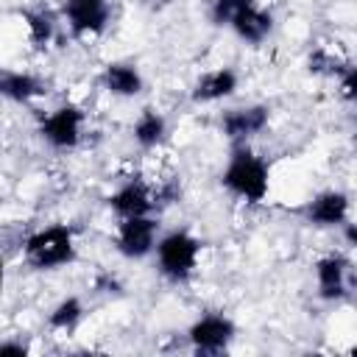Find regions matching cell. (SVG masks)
<instances>
[{
    "label": "cell",
    "mask_w": 357,
    "mask_h": 357,
    "mask_svg": "<svg viewBox=\"0 0 357 357\" xmlns=\"http://www.w3.org/2000/svg\"><path fill=\"white\" fill-rule=\"evenodd\" d=\"M243 6V0H215L209 8V17L215 25H229V20L234 17V11Z\"/></svg>",
    "instance_id": "20"
},
{
    "label": "cell",
    "mask_w": 357,
    "mask_h": 357,
    "mask_svg": "<svg viewBox=\"0 0 357 357\" xmlns=\"http://www.w3.org/2000/svg\"><path fill=\"white\" fill-rule=\"evenodd\" d=\"M229 28L243 39V42H251V45H259L271 31H273V17L259 8L254 0H243V6L234 11V17L229 20Z\"/></svg>",
    "instance_id": "12"
},
{
    "label": "cell",
    "mask_w": 357,
    "mask_h": 357,
    "mask_svg": "<svg viewBox=\"0 0 357 357\" xmlns=\"http://www.w3.org/2000/svg\"><path fill=\"white\" fill-rule=\"evenodd\" d=\"M103 86L117 98H134L142 92V75L128 61H112L103 70Z\"/></svg>",
    "instance_id": "15"
},
{
    "label": "cell",
    "mask_w": 357,
    "mask_h": 357,
    "mask_svg": "<svg viewBox=\"0 0 357 357\" xmlns=\"http://www.w3.org/2000/svg\"><path fill=\"white\" fill-rule=\"evenodd\" d=\"M337 86H340V98L354 100V95H357V70L351 64L337 75Z\"/></svg>",
    "instance_id": "21"
},
{
    "label": "cell",
    "mask_w": 357,
    "mask_h": 357,
    "mask_svg": "<svg viewBox=\"0 0 357 357\" xmlns=\"http://www.w3.org/2000/svg\"><path fill=\"white\" fill-rule=\"evenodd\" d=\"M349 195L346 192H340V190H326V192H318L310 204H307V209H304V215H307V220L310 223H315V226H324V229H332V226H343L346 220H349Z\"/></svg>",
    "instance_id": "11"
},
{
    "label": "cell",
    "mask_w": 357,
    "mask_h": 357,
    "mask_svg": "<svg viewBox=\"0 0 357 357\" xmlns=\"http://www.w3.org/2000/svg\"><path fill=\"white\" fill-rule=\"evenodd\" d=\"M81 318H84V304H81V298H78V296H67V298H61V301L50 310L47 326H50V329H59V332H70V329H75V326L81 324Z\"/></svg>",
    "instance_id": "17"
},
{
    "label": "cell",
    "mask_w": 357,
    "mask_h": 357,
    "mask_svg": "<svg viewBox=\"0 0 357 357\" xmlns=\"http://www.w3.org/2000/svg\"><path fill=\"white\" fill-rule=\"evenodd\" d=\"M109 206L117 218H137V215H151L156 201H153V190L142 178H128L112 192Z\"/></svg>",
    "instance_id": "9"
},
{
    "label": "cell",
    "mask_w": 357,
    "mask_h": 357,
    "mask_svg": "<svg viewBox=\"0 0 357 357\" xmlns=\"http://www.w3.org/2000/svg\"><path fill=\"white\" fill-rule=\"evenodd\" d=\"M67 22L78 36H95L103 33L109 25V0H67L64 6Z\"/></svg>",
    "instance_id": "7"
},
{
    "label": "cell",
    "mask_w": 357,
    "mask_h": 357,
    "mask_svg": "<svg viewBox=\"0 0 357 357\" xmlns=\"http://www.w3.org/2000/svg\"><path fill=\"white\" fill-rule=\"evenodd\" d=\"M81 128H84V112L75 103H64L59 109H53L50 114L42 117L39 123V137L59 151L75 148L81 139Z\"/></svg>",
    "instance_id": "4"
},
{
    "label": "cell",
    "mask_w": 357,
    "mask_h": 357,
    "mask_svg": "<svg viewBox=\"0 0 357 357\" xmlns=\"http://www.w3.org/2000/svg\"><path fill=\"white\" fill-rule=\"evenodd\" d=\"M0 95L14 103H28L45 95V81L22 70H8V73H0Z\"/></svg>",
    "instance_id": "14"
},
{
    "label": "cell",
    "mask_w": 357,
    "mask_h": 357,
    "mask_svg": "<svg viewBox=\"0 0 357 357\" xmlns=\"http://www.w3.org/2000/svg\"><path fill=\"white\" fill-rule=\"evenodd\" d=\"M22 254L28 259L31 268L36 271H53L61 268L67 262L75 259V237L73 229L64 223H53L45 229H36L33 234H28Z\"/></svg>",
    "instance_id": "2"
},
{
    "label": "cell",
    "mask_w": 357,
    "mask_h": 357,
    "mask_svg": "<svg viewBox=\"0 0 357 357\" xmlns=\"http://www.w3.org/2000/svg\"><path fill=\"white\" fill-rule=\"evenodd\" d=\"M220 184L231 195L243 198L245 204H259V201H265V195L271 190V167L259 153H254L248 145L240 142V145H234V151L220 173Z\"/></svg>",
    "instance_id": "1"
},
{
    "label": "cell",
    "mask_w": 357,
    "mask_h": 357,
    "mask_svg": "<svg viewBox=\"0 0 357 357\" xmlns=\"http://www.w3.org/2000/svg\"><path fill=\"white\" fill-rule=\"evenodd\" d=\"M153 251H156L159 271L173 282H184L192 276V271L198 265L201 243L187 229H173L156 240Z\"/></svg>",
    "instance_id": "3"
},
{
    "label": "cell",
    "mask_w": 357,
    "mask_h": 357,
    "mask_svg": "<svg viewBox=\"0 0 357 357\" xmlns=\"http://www.w3.org/2000/svg\"><path fill=\"white\" fill-rule=\"evenodd\" d=\"M131 134H134V142L148 151V148H156V145L165 139L167 123H165V117H162L156 109H142L139 117L134 120Z\"/></svg>",
    "instance_id": "16"
},
{
    "label": "cell",
    "mask_w": 357,
    "mask_h": 357,
    "mask_svg": "<svg viewBox=\"0 0 357 357\" xmlns=\"http://www.w3.org/2000/svg\"><path fill=\"white\" fill-rule=\"evenodd\" d=\"M234 89H237V73L231 67H218V70H209V73L198 75V81L192 84L190 98L195 103H215V100H223V98L234 95Z\"/></svg>",
    "instance_id": "13"
},
{
    "label": "cell",
    "mask_w": 357,
    "mask_h": 357,
    "mask_svg": "<svg viewBox=\"0 0 357 357\" xmlns=\"http://www.w3.org/2000/svg\"><path fill=\"white\" fill-rule=\"evenodd\" d=\"M268 126V106H240V109H229L220 117V128L226 134V139H231L234 145L245 142L248 137L259 134Z\"/></svg>",
    "instance_id": "10"
},
{
    "label": "cell",
    "mask_w": 357,
    "mask_h": 357,
    "mask_svg": "<svg viewBox=\"0 0 357 357\" xmlns=\"http://www.w3.org/2000/svg\"><path fill=\"white\" fill-rule=\"evenodd\" d=\"M310 70L312 73H321V75H340L346 67H349V61H340L337 56H332V53H326V50H315L312 56H310Z\"/></svg>",
    "instance_id": "19"
},
{
    "label": "cell",
    "mask_w": 357,
    "mask_h": 357,
    "mask_svg": "<svg viewBox=\"0 0 357 357\" xmlns=\"http://www.w3.org/2000/svg\"><path fill=\"white\" fill-rule=\"evenodd\" d=\"M159 234V223L151 215H137V218H120L114 245L126 259H142L153 251Z\"/></svg>",
    "instance_id": "6"
},
{
    "label": "cell",
    "mask_w": 357,
    "mask_h": 357,
    "mask_svg": "<svg viewBox=\"0 0 357 357\" xmlns=\"http://www.w3.org/2000/svg\"><path fill=\"white\" fill-rule=\"evenodd\" d=\"M234 321L223 312H206L195 318L187 329V337L198 354H218L234 340Z\"/></svg>",
    "instance_id": "5"
},
{
    "label": "cell",
    "mask_w": 357,
    "mask_h": 357,
    "mask_svg": "<svg viewBox=\"0 0 357 357\" xmlns=\"http://www.w3.org/2000/svg\"><path fill=\"white\" fill-rule=\"evenodd\" d=\"M25 354H28V346L20 340H3L0 343V357H25Z\"/></svg>",
    "instance_id": "22"
},
{
    "label": "cell",
    "mask_w": 357,
    "mask_h": 357,
    "mask_svg": "<svg viewBox=\"0 0 357 357\" xmlns=\"http://www.w3.org/2000/svg\"><path fill=\"white\" fill-rule=\"evenodd\" d=\"M349 259L343 254H326L315 262L318 296L324 301H340L349 293Z\"/></svg>",
    "instance_id": "8"
},
{
    "label": "cell",
    "mask_w": 357,
    "mask_h": 357,
    "mask_svg": "<svg viewBox=\"0 0 357 357\" xmlns=\"http://www.w3.org/2000/svg\"><path fill=\"white\" fill-rule=\"evenodd\" d=\"M25 28H28V39L33 47H45L56 33L53 20L45 11H25Z\"/></svg>",
    "instance_id": "18"
}]
</instances>
